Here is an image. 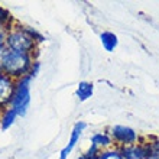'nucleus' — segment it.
Returning a JSON list of instances; mask_svg holds the SVG:
<instances>
[{
  "mask_svg": "<svg viewBox=\"0 0 159 159\" xmlns=\"http://www.w3.org/2000/svg\"><path fill=\"white\" fill-rule=\"evenodd\" d=\"M36 59L38 58L32 54L6 49L3 58L0 61V71L3 72L4 75L17 81V80L29 75L30 70L34 67V62Z\"/></svg>",
  "mask_w": 159,
  "mask_h": 159,
  "instance_id": "1",
  "label": "nucleus"
},
{
  "mask_svg": "<svg viewBox=\"0 0 159 159\" xmlns=\"http://www.w3.org/2000/svg\"><path fill=\"white\" fill-rule=\"evenodd\" d=\"M4 45H6V49L16 51V52H25V54H32L38 58L39 45L30 36L26 25H20V23L16 22L15 26L6 35Z\"/></svg>",
  "mask_w": 159,
  "mask_h": 159,
  "instance_id": "2",
  "label": "nucleus"
},
{
  "mask_svg": "<svg viewBox=\"0 0 159 159\" xmlns=\"http://www.w3.org/2000/svg\"><path fill=\"white\" fill-rule=\"evenodd\" d=\"M30 80H32V77L28 75L16 81L9 107L17 116H25L28 113V109L30 104Z\"/></svg>",
  "mask_w": 159,
  "mask_h": 159,
  "instance_id": "3",
  "label": "nucleus"
},
{
  "mask_svg": "<svg viewBox=\"0 0 159 159\" xmlns=\"http://www.w3.org/2000/svg\"><path fill=\"white\" fill-rule=\"evenodd\" d=\"M109 133L113 139L114 148H125L130 145H136L140 142V136L133 127L125 125H114L109 129Z\"/></svg>",
  "mask_w": 159,
  "mask_h": 159,
  "instance_id": "4",
  "label": "nucleus"
},
{
  "mask_svg": "<svg viewBox=\"0 0 159 159\" xmlns=\"http://www.w3.org/2000/svg\"><path fill=\"white\" fill-rule=\"evenodd\" d=\"M85 127H87L85 121H81V120L77 121L74 125V127L71 130V134H70V139H68V143L59 152V159H68V156L71 155V152L74 151V148L77 146V143L80 142V138H81L83 132L85 130Z\"/></svg>",
  "mask_w": 159,
  "mask_h": 159,
  "instance_id": "5",
  "label": "nucleus"
},
{
  "mask_svg": "<svg viewBox=\"0 0 159 159\" xmlns=\"http://www.w3.org/2000/svg\"><path fill=\"white\" fill-rule=\"evenodd\" d=\"M15 85H16V81L13 78L4 75V74L0 75V111H3L4 109H7L10 106Z\"/></svg>",
  "mask_w": 159,
  "mask_h": 159,
  "instance_id": "6",
  "label": "nucleus"
},
{
  "mask_svg": "<svg viewBox=\"0 0 159 159\" xmlns=\"http://www.w3.org/2000/svg\"><path fill=\"white\" fill-rule=\"evenodd\" d=\"M90 142H91L93 146H97L100 151H106V149H110V148L114 146L109 130H101V132L93 133L91 138H90Z\"/></svg>",
  "mask_w": 159,
  "mask_h": 159,
  "instance_id": "7",
  "label": "nucleus"
},
{
  "mask_svg": "<svg viewBox=\"0 0 159 159\" xmlns=\"http://www.w3.org/2000/svg\"><path fill=\"white\" fill-rule=\"evenodd\" d=\"M145 149V159H159V138L151 136L148 140H140Z\"/></svg>",
  "mask_w": 159,
  "mask_h": 159,
  "instance_id": "8",
  "label": "nucleus"
},
{
  "mask_svg": "<svg viewBox=\"0 0 159 159\" xmlns=\"http://www.w3.org/2000/svg\"><path fill=\"white\" fill-rule=\"evenodd\" d=\"M120 153L123 159H145V149H143L142 142L120 148Z\"/></svg>",
  "mask_w": 159,
  "mask_h": 159,
  "instance_id": "9",
  "label": "nucleus"
},
{
  "mask_svg": "<svg viewBox=\"0 0 159 159\" xmlns=\"http://www.w3.org/2000/svg\"><path fill=\"white\" fill-rule=\"evenodd\" d=\"M100 42L107 52H113L119 45V38H117V35H114L113 32L104 30V32L100 34Z\"/></svg>",
  "mask_w": 159,
  "mask_h": 159,
  "instance_id": "10",
  "label": "nucleus"
},
{
  "mask_svg": "<svg viewBox=\"0 0 159 159\" xmlns=\"http://www.w3.org/2000/svg\"><path fill=\"white\" fill-rule=\"evenodd\" d=\"M94 94V84L90 81H81L77 85L75 90V96L78 97L80 101H87L88 98H91Z\"/></svg>",
  "mask_w": 159,
  "mask_h": 159,
  "instance_id": "11",
  "label": "nucleus"
},
{
  "mask_svg": "<svg viewBox=\"0 0 159 159\" xmlns=\"http://www.w3.org/2000/svg\"><path fill=\"white\" fill-rule=\"evenodd\" d=\"M19 117L10 107L4 109L3 111H0V129L2 130H7L10 126H13L15 120Z\"/></svg>",
  "mask_w": 159,
  "mask_h": 159,
  "instance_id": "12",
  "label": "nucleus"
},
{
  "mask_svg": "<svg viewBox=\"0 0 159 159\" xmlns=\"http://www.w3.org/2000/svg\"><path fill=\"white\" fill-rule=\"evenodd\" d=\"M15 23H16V20L13 19L10 12L0 4V26H3V28H6L7 30H10L13 26H15Z\"/></svg>",
  "mask_w": 159,
  "mask_h": 159,
  "instance_id": "13",
  "label": "nucleus"
},
{
  "mask_svg": "<svg viewBox=\"0 0 159 159\" xmlns=\"http://www.w3.org/2000/svg\"><path fill=\"white\" fill-rule=\"evenodd\" d=\"M97 159H123V156L120 153V149L113 146V148H110V149L101 151Z\"/></svg>",
  "mask_w": 159,
  "mask_h": 159,
  "instance_id": "14",
  "label": "nucleus"
},
{
  "mask_svg": "<svg viewBox=\"0 0 159 159\" xmlns=\"http://www.w3.org/2000/svg\"><path fill=\"white\" fill-rule=\"evenodd\" d=\"M100 149L97 146H93V145H90V148L87 149V152L85 153H83L84 159H97L98 158V155H100Z\"/></svg>",
  "mask_w": 159,
  "mask_h": 159,
  "instance_id": "15",
  "label": "nucleus"
},
{
  "mask_svg": "<svg viewBox=\"0 0 159 159\" xmlns=\"http://www.w3.org/2000/svg\"><path fill=\"white\" fill-rule=\"evenodd\" d=\"M39 68H41V62H39L38 59L34 62V67H32V70H30V74H29V77H32L34 78L36 74H38V71H39Z\"/></svg>",
  "mask_w": 159,
  "mask_h": 159,
  "instance_id": "16",
  "label": "nucleus"
},
{
  "mask_svg": "<svg viewBox=\"0 0 159 159\" xmlns=\"http://www.w3.org/2000/svg\"><path fill=\"white\" fill-rule=\"evenodd\" d=\"M9 30L3 26H0V45H4V42H6V35H7Z\"/></svg>",
  "mask_w": 159,
  "mask_h": 159,
  "instance_id": "17",
  "label": "nucleus"
},
{
  "mask_svg": "<svg viewBox=\"0 0 159 159\" xmlns=\"http://www.w3.org/2000/svg\"><path fill=\"white\" fill-rule=\"evenodd\" d=\"M4 52H6V45H0V61H2V58H3Z\"/></svg>",
  "mask_w": 159,
  "mask_h": 159,
  "instance_id": "18",
  "label": "nucleus"
},
{
  "mask_svg": "<svg viewBox=\"0 0 159 159\" xmlns=\"http://www.w3.org/2000/svg\"><path fill=\"white\" fill-rule=\"evenodd\" d=\"M78 159H84V156H83V155H81V156H80V158H78Z\"/></svg>",
  "mask_w": 159,
  "mask_h": 159,
  "instance_id": "19",
  "label": "nucleus"
},
{
  "mask_svg": "<svg viewBox=\"0 0 159 159\" xmlns=\"http://www.w3.org/2000/svg\"><path fill=\"white\" fill-rule=\"evenodd\" d=\"M2 74H3V72H2V71H0V75H2Z\"/></svg>",
  "mask_w": 159,
  "mask_h": 159,
  "instance_id": "20",
  "label": "nucleus"
}]
</instances>
